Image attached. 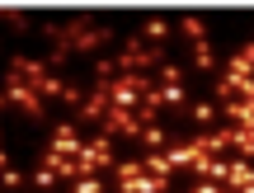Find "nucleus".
<instances>
[{
  "instance_id": "f257e3e1",
  "label": "nucleus",
  "mask_w": 254,
  "mask_h": 193,
  "mask_svg": "<svg viewBox=\"0 0 254 193\" xmlns=\"http://www.w3.org/2000/svg\"><path fill=\"white\" fill-rule=\"evenodd\" d=\"M47 38H52V66H62L66 62V57H71V52H94V47H104V43H109V28H90V24H85V19H71V24H47Z\"/></svg>"
},
{
  "instance_id": "f03ea898",
  "label": "nucleus",
  "mask_w": 254,
  "mask_h": 193,
  "mask_svg": "<svg viewBox=\"0 0 254 193\" xmlns=\"http://www.w3.org/2000/svg\"><path fill=\"white\" fill-rule=\"evenodd\" d=\"M75 165H80V179H90L94 170H104V165H113V137H94V141H85L80 146V156H75Z\"/></svg>"
},
{
  "instance_id": "7ed1b4c3",
  "label": "nucleus",
  "mask_w": 254,
  "mask_h": 193,
  "mask_svg": "<svg viewBox=\"0 0 254 193\" xmlns=\"http://www.w3.org/2000/svg\"><path fill=\"white\" fill-rule=\"evenodd\" d=\"M155 62H160V47H146V38H127L123 57L113 66H118V75H123V71H151Z\"/></svg>"
},
{
  "instance_id": "20e7f679",
  "label": "nucleus",
  "mask_w": 254,
  "mask_h": 193,
  "mask_svg": "<svg viewBox=\"0 0 254 193\" xmlns=\"http://www.w3.org/2000/svg\"><path fill=\"white\" fill-rule=\"evenodd\" d=\"M99 128H104V137H141L146 123L136 118V109H113V104H109V113H104Z\"/></svg>"
},
{
  "instance_id": "39448f33",
  "label": "nucleus",
  "mask_w": 254,
  "mask_h": 193,
  "mask_svg": "<svg viewBox=\"0 0 254 193\" xmlns=\"http://www.w3.org/2000/svg\"><path fill=\"white\" fill-rule=\"evenodd\" d=\"M5 104H14V109H24L28 118H43V99H38V94L28 90L24 80H14V75H9V85H5Z\"/></svg>"
},
{
  "instance_id": "423d86ee",
  "label": "nucleus",
  "mask_w": 254,
  "mask_h": 193,
  "mask_svg": "<svg viewBox=\"0 0 254 193\" xmlns=\"http://www.w3.org/2000/svg\"><path fill=\"white\" fill-rule=\"evenodd\" d=\"M80 146H85V141H80V132H75L71 123H62V128L52 132V146H47V156H62V160H75V156H80Z\"/></svg>"
},
{
  "instance_id": "0eeeda50",
  "label": "nucleus",
  "mask_w": 254,
  "mask_h": 193,
  "mask_svg": "<svg viewBox=\"0 0 254 193\" xmlns=\"http://www.w3.org/2000/svg\"><path fill=\"white\" fill-rule=\"evenodd\" d=\"M9 75H14V80H24L28 90H33L43 75H52V66H47V62H33V57H14V62H9Z\"/></svg>"
},
{
  "instance_id": "6e6552de",
  "label": "nucleus",
  "mask_w": 254,
  "mask_h": 193,
  "mask_svg": "<svg viewBox=\"0 0 254 193\" xmlns=\"http://www.w3.org/2000/svg\"><path fill=\"white\" fill-rule=\"evenodd\" d=\"M221 189L250 193L254 189V165H250V160H226V179H221Z\"/></svg>"
},
{
  "instance_id": "1a4fd4ad",
  "label": "nucleus",
  "mask_w": 254,
  "mask_h": 193,
  "mask_svg": "<svg viewBox=\"0 0 254 193\" xmlns=\"http://www.w3.org/2000/svg\"><path fill=\"white\" fill-rule=\"evenodd\" d=\"M104 113H109V85H94L90 94H85V104H80V118H90V123H104Z\"/></svg>"
},
{
  "instance_id": "9d476101",
  "label": "nucleus",
  "mask_w": 254,
  "mask_h": 193,
  "mask_svg": "<svg viewBox=\"0 0 254 193\" xmlns=\"http://www.w3.org/2000/svg\"><path fill=\"white\" fill-rule=\"evenodd\" d=\"M226 75L231 80H245V75H254V43H240L236 57L226 62Z\"/></svg>"
},
{
  "instance_id": "9b49d317",
  "label": "nucleus",
  "mask_w": 254,
  "mask_h": 193,
  "mask_svg": "<svg viewBox=\"0 0 254 193\" xmlns=\"http://www.w3.org/2000/svg\"><path fill=\"white\" fill-rule=\"evenodd\" d=\"M221 113L231 118V128H254V104H250V99H231V104H221Z\"/></svg>"
},
{
  "instance_id": "f8f14e48",
  "label": "nucleus",
  "mask_w": 254,
  "mask_h": 193,
  "mask_svg": "<svg viewBox=\"0 0 254 193\" xmlns=\"http://www.w3.org/2000/svg\"><path fill=\"white\" fill-rule=\"evenodd\" d=\"M123 184V193H165L170 184L165 179H155V175H132V179H118Z\"/></svg>"
},
{
  "instance_id": "ddd939ff",
  "label": "nucleus",
  "mask_w": 254,
  "mask_h": 193,
  "mask_svg": "<svg viewBox=\"0 0 254 193\" xmlns=\"http://www.w3.org/2000/svg\"><path fill=\"white\" fill-rule=\"evenodd\" d=\"M231 151H240V160L254 156V128H231Z\"/></svg>"
},
{
  "instance_id": "4468645a",
  "label": "nucleus",
  "mask_w": 254,
  "mask_h": 193,
  "mask_svg": "<svg viewBox=\"0 0 254 193\" xmlns=\"http://www.w3.org/2000/svg\"><path fill=\"white\" fill-rule=\"evenodd\" d=\"M141 170H146V175H155V179H165V184H170V175H174L170 156H146V160H141Z\"/></svg>"
},
{
  "instance_id": "2eb2a0df",
  "label": "nucleus",
  "mask_w": 254,
  "mask_h": 193,
  "mask_svg": "<svg viewBox=\"0 0 254 193\" xmlns=\"http://www.w3.org/2000/svg\"><path fill=\"white\" fill-rule=\"evenodd\" d=\"M179 33L189 38V43H207V28H202V19H193V14L179 19Z\"/></svg>"
},
{
  "instance_id": "dca6fc26",
  "label": "nucleus",
  "mask_w": 254,
  "mask_h": 193,
  "mask_svg": "<svg viewBox=\"0 0 254 193\" xmlns=\"http://www.w3.org/2000/svg\"><path fill=\"white\" fill-rule=\"evenodd\" d=\"M0 24H9L14 33H24V28H28V14H24V9H14V5H0Z\"/></svg>"
},
{
  "instance_id": "f3484780",
  "label": "nucleus",
  "mask_w": 254,
  "mask_h": 193,
  "mask_svg": "<svg viewBox=\"0 0 254 193\" xmlns=\"http://www.w3.org/2000/svg\"><path fill=\"white\" fill-rule=\"evenodd\" d=\"M193 66H198V71H212V66H217V57H212L207 43H193Z\"/></svg>"
},
{
  "instance_id": "a211bd4d",
  "label": "nucleus",
  "mask_w": 254,
  "mask_h": 193,
  "mask_svg": "<svg viewBox=\"0 0 254 193\" xmlns=\"http://www.w3.org/2000/svg\"><path fill=\"white\" fill-rule=\"evenodd\" d=\"M189 113H193V118H198V123H212V118H217V104L198 99V104H189Z\"/></svg>"
},
{
  "instance_id": "6ab92c4d",
  "label": "nucleus",
  "mask_w": 254,
  "mask_h": 193,
  "mask_svg": "<svg viewBox=\"0 0 254 193\" xmlns=\"http://www.w3.org/2000/svg\"><path fill=\"white\" fill-rule=\"evenodd\" d=\"M141 141H146L151 151H160V146H165V132H160V123H151V128H141Z\"/></svg>"
},
{
  "instance_id": "aec40b11",
  "label": "nucleus",
  "mask_w": 254,
  "mask_h": 193,
  "mask_svg": "<svg viewBox=\"0 0 254 193\" xmlns=\"http://www.w3.org/2000/svg\"><path fill=\"white\" fill-rule=\"evenodd\" d=\"M155 38H170V24L165 19H146V43H155Z\"/></svg>"
},
{
  "instance_id": "412c9836",
  "label": "nucleus",
  "mask_w": 254,
  "mask_h": 193,
  "mask_svg": "<svg viewBox=\"0 0 254 193\" xmlns=\"http://www.w3.org/2000/svg\"><path fill=\"white\" fill-rule=\"evenodd\" d=\"M226 80H231V75H226ZM231 85H236V99H250V104H254V75H245V80H231Z\"/></svg>"
},
{
  "instance_id": "4be33fe9",
  "label": "nucleus",
  "mask_w": 254,
  "mask_h": 193,
  "mask_svg": "<svg viewBox=\"0 0 254 193\" xmlns=\"http://www.w3.org/2000/svg\"><path fill=\"white\" fill-rule=\"evenodd\" d=\"M71 193H104V184H99V179H75V184H71Z\"/></svg>"
},
{
  "instance_id": "5701e85b",
  "label": "nucleus",
  "mask_w": 254,
  "mask_h": 193,
  "mask_svg": "<svg viewBox=\"0 0 254 193\" xmlns=\"http://www.w3.org/2000/svg\"><path fill=\"white\" fill-rule=\"evenodd\" d=\"M62 99H66V104H75V109H80V104H85V90H80V85H66V90H62Z\"/></svg>"
},
{
  "instance_id": "b1692460",
  "label": "nucleus",
  "mask_w": 254,
  "mask_h": 193,
  "mask_svg": "<svg viewBox=\"0 0 254 193\" xmlns=\"http://www.w3.org/2000/svg\"><path fill=\"white\" fill-rule=\"evenodd\" d=\"M52 179H57V170H52V165H43V170L33 175V184H38V189H52Z\"/></svg>"
},
{
  "instance_id": "393cba45",
  "label": "nucleus",
  "mask_w": 254,
  "mask_h": 193,
  "mask_svg": "<svg viewBox=\"0 0 254 193\" xmlns=\"http://www.w3.org/2000/svg\"><path fill=\"white\" fill-rule=\"evenodd\" d=\"M160 85H184V71H179V66H165V71H160Z\"/></svg>"
},
{
  "instance_id": "a878e982",
  "label": "nucleus",
  "mask_w": 254,
  "mask_h": 193,
  "mask_svg": "<svg viewBox=\"0 0 254 193\" xmlns=\"http://www.w3.org/2000/svg\"><path fill=\"white\" fill-rule=\"evenodd\" d=\"M193 193H226V189H221V184H212V179H202V184L193 189Z\"/></svg>"
},
{
  "instance_id": "bb28decb",
  "label": "nucleus",
  "mask_w": 254,
  "mask_h": 193,
  "mask_svg": "<svg viewBox=\"0 0 254 193\" xmlns=\"http://www.w3.org/2000/svg\"><path fill=\"white\" fill-rule=\"evenodd\" d=\"M0 170H9V156H5V151H0Z\"/></svg>"
},
{
  "instance_id": "cd10ccee",
  "label": "nucleus",
  "mask_w": 254,
  "mask_h": 193,
  "mask_svg": "<svg viewBox=\"0 0 254 193\" xmlns=\"http://www.w3.org/2000/svg\"><path fill=\"white\" fill-rule=\"evenodd\" d=\"M0 109H5V90H0Z\"/></svg>"
}]
</instances>
